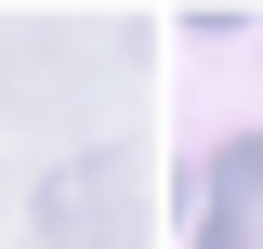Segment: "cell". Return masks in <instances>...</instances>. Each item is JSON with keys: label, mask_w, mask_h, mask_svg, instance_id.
Here are the masks:
<instances>
[{"label": "cell", "mask_w": 263, "mask_h": 249, "mask_svg": "<svg viewBox=\"0 0 263 249\" xmlns=\"http://www.w3.org/2000/svg\"><path fill=\"white\" fill-rule=\"evenodd\" d=\"M40 236H53V249H132V171H119V157L53 171V184H40Z\"/></svg>", "instance_id": "1"}, {"label": "cell", "mask_w": 263, "mask_h": 249, "mask_svg": "<svg viewBox=\"0 0 263 249\" xmlns=\"http://www.w3.org/2000/svg\"><path fill=\"white\" fill-rule=\"evenodd\" d=\"M197 249H263V131H237L197 184Z\"/></svg>", "instance_id": "2"}]
</instances>
